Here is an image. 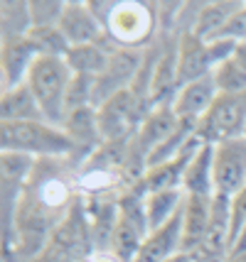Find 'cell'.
Listing matches in <instances>:
<instances>
[{
    "instance_id": "6da1fadb",
    "label": "cell",
    "mask_w": 246,
    "mask_h": 262,
    "mask_svg": "<svg viewBox=\"0 0 246 262\" xmlns=\"http://www.w3.org/2000/svg\"><path fill=\"white\" fill-rule=\"evenodd\" d=\"M0 149L30 155L35 160H69L71 140L64 127L47 120L0 123Z\"/></svg>"
},
{
    "instance_id": "7a4b0ae2",
    "label": "cell",
    "mask_w": 246,
    "mask_h": 262,
    "mask_svg": "<svg viewBox=\"0 0 246 262\" xmlns=\"http://www.w3.org/2000/svg\"><path fill=\"white\" fill-rule=\"evenodd\" d=\"M74 71L67 64V59L62 57H40L35 61V67L30 69L27 74V89L32 91L35 101L42 108L45 120L52 125H64V118H67V89L71 83Z\"/></svg>"
},
{
    "instance_id": "3957f363",
    "label": "cell",
    "mask_w": 246,
    "mask_h": 262,
    "mask_svg": "<svg viewBox=\"0 0 246 262\" xmlns=\"http://www.w3.org/2000/svg\"><path fill=\"white\" fill-rule=\"evenodd\" d=\"M148 111H150V105L141 101L130 89L111 96L101 105H96V118H99V130H101L104 142H128V140H133Z\"/></svg>"
},
{
    "instance_id": "277c9868",
    "label": "cell",
    "mask_w": 246,
    "mask_h": 262,
    "mask_svg": "<svg viewBox=\"0 0 246 262\" xmlns=\"http://www.w3.org/2000/svg\"><path fill=\"white\" fill-rule=\"evenodd\" d=\"M246 130V91L219 93L204 118L197 123V135L207 145H219L241 137Z\"/></svg>"
},
{
    "instance_id": "5b68a950",
    "label": "cell",
    "mask_w": 246,
    "mask_h": 262,
    "mask_svg": "<svg viewBox=\"0 0 246 262\" xmlns=\"http://www.w3.org/2000/svg\"><path fill=\"white\" fill-rule=\"evenodd\" d=\"M153 30V10L143 3H111L106 12V32L118 47L141 49Z\"/></svg>"
},
{
    "instance_id": "8992f818",
    "label": "cell",
    "mask_w": 246,
    "mask_h": 262,
    "mask_svg": "<svg viewBox=\"0 0 246 262\" xmlns=\"http://www.w3.org/2000/svg\"><path fill=\"white\" fill-rule=\"evenodd\" d=\"M246 186V140L234 137L214 145V194L232 199Z\"/></svg>"
},
{
    "instance_id": "52a82bcc",
    "label": "cell",
    "mask_w": 246,
    "mask_h": 262,
    "mask_svg": "<svg viewBox=\"0 0 246 262\" xmlns=\"http://www.w3.org/2000/svg\"><path fill=\"white\" fill-rule=\"evenodd\" d=\"M59 32L64 34L69 47L99 45V42L108 39L104 20L96 15L91 3H67L64 15L59 20Z\"/></svg>"
},
{
    "instance_id": "ba28073f",
    "label": "cell",
    "mask_w": 246,
    "mask_h": 262,
    "mask_svg": "<svg viewBox=\"0 0 246 262\" xmlns=\"http://www.w3.org/2000/svg\"><path fill=\"white\" fill-rule=\"evenodd\" d=\"M62 127H64V133L71 140L69 162L74 167H82L84 162L104 145V137H101V130H99L96 108H82V111L69 113L64 118V125Z\"/></svg>"
},
{
    "instance_id": "9c48e42d",
    "label": "cell",
    "mask_w": 246,
    "mask_h": 262,
    "mask_svg": "<svg viewBox=\"0 0 246 262\" xmlns=\"http://www.w3.org/2000/svg\"><path fill=\"white\" fill-rule=\"evenodd\" d=\"M40 59L37 47L32 45V39L25 37H12V39H3L0 47V74H3V91L23 86L27 81L30 69L35 67V61Z\"/></svg>"
},
{
    "instance_id": "30bf717a",
    "label": "cell",
    "mask_w": 246,
    "mask_h": 262,
    "mask_svg": "<svg viewBox=\"0 0 246 262\" xmlns=\"http://www.w3.org/2000/svg\"><path fill=\"white\" fill-rule=\"evenodd\" d=\"M180 123H182V120L177 118L173 103L153 105L150 111H148V115L143 118L138 133L133 135V142H136L138 149L148 157L153 149H158L163 142H167L170 137L175 135L177 127H180Z\"/></svg>"
},
{
    "instance_id": "8fae6325",
    "label": "cell",
    "mask_w": 246,
    "mask_h": 262,
    "mask_svg": "<svg viewBox=\"0 0 246 262\" xmlns=\"http://www.w3.org/2000/svg\"><path fill=\"white\" fill-rule=\"evenodd\" d=\"M182 235H185V221H182V211H180L173 221L150 230V235L145 238L136 262H165L180 255L182 252Z\"/></svg>"
},
{
    "instance_id": "7c38bea8",
    "label": "cell",
    "mask_w": 246,
    "mask_h": 262,
    "mask_svg": "<svg viewBox=\"0 0 246 262\" xmlns=\"http://www.w3.org/2000/svg\"><path fill=\"white\" fill-rule=\"evenodd\" d=\"M217 83H214V76H202V79L192 81L187 86H182L177 91L175 101H173V108L180 120H187V123H199L204 113L212 108V103L217 101Z\"/></svg>"
},
{
    "instance_id": "4fadbf2b",
    "label": "cell",
    "mask_w": 246,
    "mask_h": 262,
    "mask_svg": "<svg viewBox=\"0 0 246 262\" xmlns=\"http://www.w3.org/2000/svg\"><path fill=\"white\" fill-rule=\"evenodd\" d=\"M118 49V45L108 37L99 45H86V47H71L69 54H67V64L71 67L74 74H84V76H91L99 79L106 71L108 61L113 57V52Z\"/></svg>"
},
{
    "instance_id": "5bb4252c",
    "label": "cell",
    "mask_w": 246,
    "mask_h": 262,
    "mask_svg": "<svg viewBox=\"0 0 246 262\" xmlns=\"http://www.w3.org/2000/svg\"><path fill=\"white\" fill-rule=\"evenodd\" d=\"M212 216V196H187L182 208L185 235H182V252H192L204 240Z\"/></svg>"
},
{
    "instance_id": "9a60e30c",
    "label": "cell",
    "mask_w": 246,
    "mask_h": 262,
    "mask_svg": "<svg viewBox=\"0 0 246 262\" xmlns=\"http://www.w3.org/2000/svg\"><path fill=\"white\" fill-rule=\"evenodd\" d=\"M27 120H45L40 103L35 101L27 83L3 91L0 98V123H27Z\"/></svg>"
},
{
    "instance_id": "2e32d148",
    "label": "cell",
    "mask_w": 246,
    "mask_h": 262,
    "mask_svg": "<svg viewBox=\"0 0 246 262\" xmlns=\"http://www.w3.org/2000/svg\"><path fill=\"white\" fill-rule=\"evenodd\" d=\"M182 191L187 196H214V145H204L190 162Z\"/></svg>"
},
{
    "instance_id": "e0dca14e",
    "label": "cell",
    "mask_w": 246,
    "mask_h": 262,
    "mask_svg": "<svg viewBox=\"0 0 246 262\" xmlns=\"http://www.w3.org/2000/svg\"><path fill=\"white\" fill-rule=\"evenodd\" d=\"M244 8H246L244 3H207V5L199 8L197 20L192 25V27H195L192 32L210 42V39H214Z\"/></svg>"
},
{
    "instance_id": "ac0fdd59",
    "label": "cell",
    "mask_w": 246,
    "mask_h": 262,
    "mask_svg": "<svg viewBox=\"0 0 246 262\" xmlns=\"http://www.w3.org/2000/svg\"><path fill=\"white\" fill-rule=\"evenodd\" d=\"M185 199L187 194L182 189H170V191H155V194L145 196V213H148V223H150V230L165 226L167 221L182 211L185 206Z\"/></svg>"
},
{
    "instance_id": "d6986e66",
    "label": "cell",
    "mask_w": 246,
    "mask_h": 262,
    "mask_svg": "<svg viewBox=\"0 0 246 262\" xmlns=\"http://www.w3.org/2000/svg\"><path fill=\"white\" fill-rule=\"evenodd\" d=\"M32 30L30 20V3L20 0H3L0 3V37L12 39V37H25Z\"/></svg>"
},
{
    "instance_id": "ffe728a7",
    "label": "cell",
    "mask_w": 246,
    "mask_h": 262,
    "mask_svg": "<svg viewBox=\"0 0 246 262\" xmlns=\"http://www.w3.org/2000/svg\"><path fill=\"white\" fill-rule=\"evenodd\" d=\"M219 93H244L246 91V67L232 54L212 71Z\"/></svg>"
},
{
    "instance_id": "44dd1931",
    "label": "cell",
    "mask_w": 246,
    "mask_h": 262,
    "mask_svg": "<svg viewBox=\"0 0 246 262\" xmlns=\"http://www.w3.org/2000/svg\"><path fill=\"white\" fill-rule=\"evenodd\" d=\"M32 45L37 47L40 57H62L67 59L69 54V42L64 39V34L59 32V27H32L30 34Z\"/></svg>"
},
{
    "instance_id": "7402d4cb",
    "label": "cell",
    "mask_w": 246,
    "mask_h": 262,
    "mask_svg": "<svg viewBox=\"0 0 246 262\" xmlns=\"http://www.w3.org/2000/svg\"><path fill=\"white\" fill-rule=\"evenodd\" d=\"M64 108H67V115L74 111H82V108H94V79L91 76H84V74L71 76Z\"/></svg>"
},
{
    "instance_id": "603a6c76",
    "label": "cell",
    "mask_w": 246,
    "mask_h": 262,
    "mask_svg": "<svg viewBox=\"0 0 246 262\" xmlns=\"http://www.w3.org/2000/svg\"><path fill=\"white\" fill-rule=\"evenodd\" d=\"M64 5L67 3H62V0H30L32 27H59Z\"/></svg>"
},
{
    "instance_id": "cb8c5ba5",
    "label": "cell",
    "mask_w": 246,
    "mask_h": 262,
    "mask_svg": "<svg viewBox=\"0 0 246 262\" xmlns=\"http://www.w3.org/2000/svg\"><path fill=\"white\" fill-rule=\"evenodd\" d=\"M229 262H246V252H236V255H229Z\"/></svg>"
},
{
    "instance_id": "d4e9b609",
    "label": "cell",
    "mask_w": 246,
    "mask_h": 262,
    "mask_svg": "<svg viewBox=\"0 0 246 262\" xmlns=\"http://www.w3.org/2000/svg\"><path fill=\"white\" fill-rule=\"evenodd\" d=\"M165 262H190V257L185 252H180V255H175V257H170V260H165Z\"/></svg>"
},
{
    "instance_id": "484cf974",
    "label": "cell",
    "mask_w": 246,
    "mask_h": 262,
    "mask_svg": "<svg viewBox=\"0 0 246 262\" xmlns=\"http://www.w3.org/2000/svg\"><path fill=\"white\" fill-rule=\"evenodd\" d=\"M241 137H244V140H246V130H244V135H241Z\"/></svg>"
}]
</instances>
